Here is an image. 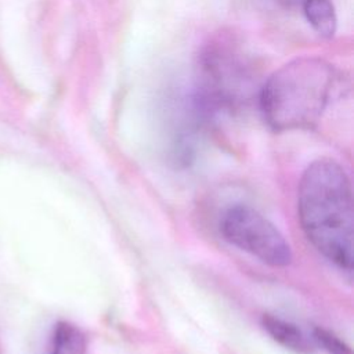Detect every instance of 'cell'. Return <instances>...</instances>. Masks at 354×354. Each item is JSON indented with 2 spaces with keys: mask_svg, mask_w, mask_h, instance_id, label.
Returning a JSON list of instances; mask_svg holds the SVG:
<instances>
[{
  "mask_svg": "<svg viewBox=\"0 0 354 354\" xmlns=\"http://www.w3.org/2000/svg\"><path fill=\"white\" fill-rule=\"evenodd\" d=\"M297 216L311 245L343 271H353V189L346 170L330 158L311 162L297 191Z\"/></svg>",
  "mask_w": 354,
  "mask_h": 354,
  "instance_id": "1",
  "label": "cell"
},
{
  "mask_svg": "<svg viewBox=\"0 0 354 354\" xmlns=\"http://www.w3.org/2000/svg\"><path fill=\"white\" fill-rule=\"evenodd\" d=\"M335 86V71L318 57L296 58L275 71L263 84L259 104L275 131L314 127Z\"/></svg>",
  "mask_w": 354,
  "mask_h": 354,
  "instance_id": "2",
  "label": "cell"
},
{
  "mask_svg": "<svg viewBox=\"0 0 354 354\" xmlns=\"http://www.w3.org/2000/svg\"><path fill=\"white\" fill-rule=\"evenodd\" d=\"M220 231L227 242L271 267H286L292 261L282 232L252 206H231L221 217Z\"/></svg>",
  "mask_w": 354,
  "mask_h": 354,
  "instance_id": "3",
  "label": "cell"
},
{
  "mask_svg": "<svg viewBox=\"0 0 354 354\" xmlns=\"http://www.w3.org/2000/svg\"><path fill=\"white\" fill-rule=\"evenodd\" d=\"M261 325L275 342L297 354H311L317 348L313 336H307L297 325L286 319L271 314H264L261 318Z\"/></svg>",
  "mask_w": 354,
  "mask_h": 354,
  "instance_id": "4",
  "label": "cell"
},
{
  "mask_svg": "<svg viewBox=\"0 0 354 354\" xmlns=\"http://www.w3.org/2000/svg\"><path fill=\"white\" fill-rule=\"evenodd\" d=\"M303 12L311 28L322 37L336 32V12L330 0H303Z\"/></svg>",
  "mask_w": 354,
  "mask_h": 354,
  "instance_id": "5",
  "label": "cell"
},
{
  "mask_svg": "<svg viewBox=\"0 0 354 354\" xmlns=\"http://www.w3.org/2000/svg\"><path fill=\"white\" fill-rule=\"evenodd\" d=\"M86 336L77 326L65 321L55 325L50 354H86Z\"/></svg>",
  "mask_w": 354,
  "mask_h": 354,
  "instance_id": "6",
  "label": "cell"
},
{
  "mask_svg": "<svg viewBox=\"0 0 354 354\" xmlns=\"http://www.w3.org/2000/svg\"><path fill=\"white\" fill-rule=\"evenodd\" d=\"M313 339L317 347H322L329 354H351L350 347L344 342L322 328H315L313 330Z\"/></svg>",
  "mask_w": 354,
  "mask_h": 354,
  "instance_id": "7",
  "label": "cell"
}]
</instances>
